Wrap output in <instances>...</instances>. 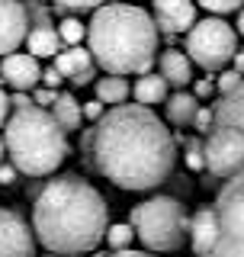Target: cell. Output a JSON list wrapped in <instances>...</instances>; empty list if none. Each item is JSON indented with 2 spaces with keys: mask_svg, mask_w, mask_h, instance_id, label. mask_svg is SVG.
<instances>
[{
  "mask_svg": "<svg viewBox=\"0 0 244 257\" xmlns=\"http://www.w3.org/2000/svg\"><path fill=\"white\" fill-rule=\"evenodd\" d=\"M93 167L119 190L145 193L170 180L177 164V135L142 103L109 106L84 135Z\"/></svg>",
  "mask_w": 244,
  "mask_h": 257,
  "instance_id": "1",
  "label": "cell"
},
{
  "mask_svg": "<svg viewBox=\"0 0 244 257\" xmlns=\"http://www.w3.org/2000/svg\"><path fill=\"white\" fill-rule=\"evenodd\" d=\"M32 228L45 251L64 257L90 254L100 241H106L109 206L84 177L61 174L32 199Z\"/></svg>",
  "mask_w": 244,
  "mask_h": 257,
  "instance_id": "2",
  "label": "cell"
},
{
  "mask_svg": "<svg viewBox=\"0 0 244 257\" xmlns=\"http://www.w3.org/2000/svg\"><path fill=\"white\" fill-rule=\"evenodd\" d=\"M158 23L132 4H103L87 23V48L106 74H148L158 58Z\"/></svg>",
  "mask_w": 244,
  "mask_h": 257,
  "instance_id": "3",
  "label": "cell"
},
{
  "mask_svg": "<svg viewBox=\"0 0 244 257\" xmlns=\"http://www.w3.org/2000/svg\"><path fill=\"white\" fill-rule=\"evenodd\" d=\"M7 155L23 177H48L61 167V161L71 155L68 132L58 125L52 109L45 106H23L13 109L10 122L4 125Z\"/></svg>",
  "mask_w": 244,
  "mask_h": 257,
  "instance_id": "4",
  "label": "cell"
},
{
  "mask_svg": "<svg viewBox=\"0 0 244 257\" xmlns=\"http://www.w3.org/2000/svg\"><path fill=\"white\" fill-rule=\"evenodd\" d=\"M206 171L225 183L244 171V84L215 103V122L206 135Z\"/></svg>",
  "mask_w": 244,
  "mask_h": 257,
  "instance_id": "5",
  "label": "cell"
},
{
  "mask_svg": "<svg viewBox=\"0 0 244 257\" xmlns=\"http://www.w3.org/2000/svg\"><path fill=\"white\" fill-rule=\"evenodd\" d=\"M129 222L135 225V235L148 251L170 254V251H180L183 241L190 238L193 215H186L180 199L154 196V199H145V203L132 206Z\"/></svg>",
  "mask_w": 244,
  "mask_h": 257,
  "instance_id": "6",
  "label": "cell"
},
{
  "mask_svg": "<svg viewBox=\"0 0 244 257\" xmlns=\"http://www.w3.org/2000/svg\"><path fill=\"white\" fill-rule=\"evenodd\" d=\"M183 48L202 71H222L238 55V29L225 23L222 16H206L186 32Z\"/></svg>",
  "mask_w": 244,
  "mask_h": 257,
  "instance_id": "7",
  "label": "cell"
},
{
  "mask_svg": "<svg viewBox=\"0 0 244 257\" xmlns=\"http://www.w3.org/2000/svg\"><path fill=\"white\" fill-rule=\"evenodd\" d=\"M218 244L209 257H244V171L222 183L215 196Z\"/></svg>",
  "mask_w": 244,
  "mask_h": 257,
  "instance_id": "8",
  "label": "cell"
},
{
  "mask_svg": "<svg viewBox=\"0 0 244 257\" xmlns=\"http://www.w3.org/2000/svg\"><path fill=\"white\" fill-rule=\"evenodd\" d=\"M36 228L16 209H0V257H39Z\"/></svg>",
  "mask_w": 244,
  "mask_h": 257,
  "instance_id": "9",
  "label": "cell"
},
{
  "mask_svg": "<svg viewBox=\"0 0 244 257\" xmlns=\"http://www.w3.org/2000/svg\"><path fill=\"white\" fill-rule=\"evenodd\" d=\"M32 16L23 0H0V58L16 52L29 36Z\"/></svg>",
  "mask_w": 244,
  "mask_h": 257,
  "instance_id": "10",
  "label": "cell"
},
{
  "mask_svg": "<svg viewBox=\"0 0 244 257\" xmlns=\"http://www.w3.org/2000/svg\"><path fill=\"white\" fill-rule=\"evenodd\" d=\"M0 77L10 90H36L42 80V68L32 52H10L0 58Z\"/></svg>",
  "mask_w": 244,
  "mask_h": 257,
  "instance_id": "11",
  "label": "cell"
},
{
  "mask_svg": "<svg viewBox=\"0 0 244 257\" xmlns=\"http://www.w3.org/2000/svg\"><path fill=\"white\" fill-rule=\"evenodd\" d=\"M154 23L167 36H180L196 26V0H151Z\"/></svg>",
  "mask_w": 244,
  "mask_h": 257,
  "instance_id": "12",
  "label": "cell"
},
{
  "mask_svg": "<svg viewBox=\"0 0 244 257\" xmlns=\"http://www.w3.org/2000/svg\"><path fill=\"white\" fill-rule=\"evenodd\" d=\"M55 68L64 74V80H71L74 87H87V84H93V74H96V58H93V52L90 48H84V45H68L64 52L55 58Z\"/></svg>",
  "mask_w": 244,
  "mask_h": 257,
  "instance_id": "13",
  "label": "cell"
},
{
  "mask_svg": "<svg viewBox=\"0 0 244 257\" xmlns=\"http://www.w3.org/2000/svg\"><path fill=\"white\" fill-rule=\"evenodd\" d=\"M218 244V209L212 206H199L193 212L190 222V247L196 257H209Z\"/></svg>",
  "mask_w": 244,
  "mask_h": 257,
  "instance_id": "14",
  "label": "cell"
},
{
  "mask_svg": "<svg viewBox=\"0 0 244 257\" xmlns=\"http://www.w3.org/2000/svg\"><path fill=\"white\" fill-rule=\"evenodd\" d=\"M158 71L167 77V84L174 87V90H183L186 84L193 80V58L186 55V48H164V52L158 55Z\"/></svg>",
  "mask_w": 244,
  "mask_h": 257,
  "instance_id": "15",
  "label": "cell"
},
{
  "mask_svg": "<svg viewBox=\"0 0 244 257\" xmlns=\"http://www.w3.org/2000/svg\"><path fill=\"white\" fill-rule=\"evenodd\" d=\"M199 96L193 90H174L164 100V112H167V122L177 125V128H193V122H196V112H199Z\"/></svg>",
  "mask_w": 244,
  "mask_h": 257,
  "instance_id": "16",
  "label": "cell"
},
{
  "mask_svg": "<svg viewBox=\"0 0 244 257\" xmlns=\"http://www.w3.org/2000/svg\"><path fill=\"white\" fill-rule=\"evenodd\" d=\"M26 48L36 55V58H58L64 52V39L52 23H36V26L29 29V36H26Z\"/></svg>",
  "mask_w": 244,
  "mask_h": 257,
  "instance_id": "17",
  "label": "cell"
},
{
  "mask_svg": "<svg viewBox=\"0 0 244 257\" xmlns=\"http://www.w3.org/2000/svg\"><path fill=\"white\" fill-rule=\"evenodd\" d=\"M132 96L142 106H158V103H164L170 96V84L161 71H148V74H142L132 84Z\"/></svg>",
  "mask_w": 244,
  "mask_h": 257,
  "instance_id": "18",
  "label": "cell"
},
{
  "mask_svg": "<svg viewBox=\"0 0 244 257\" xmlns=\"http://www.w3.org/2000/svg\"><path fill=\"white\" fill-rule=\"evenodd\" d=\"M52 112L64 132H77L84 122V103H77L74 93H58V100L52 103Z\"/></svg>",
  "mask_w": 244,
  "mask_h": 257,
  "instance_id": "19",
  "label": "cell"
},
{
  "mask_svg": "<svg viewBox=\"0 0 244 257\" xmlns=\"http://www.w3.org/2000/svg\"><path fill=\"white\" fill-rule=\"evenodd\" d=\"M93 90H96V100H103L106 106H119V103L129 100L132 84L126 80V74H106L93 84Z\"/></svg>",
  "mask_w": 244,
  "mask_h": 257,
  "instance_id": "20",
  "label": "cell"
},
{
  "mask_svg": "<svg viewBox=\"0 0 244 257\" xmlns=\"http://www.w3.org/2000/svg\"><path fill=\"white\" fill-rule=\"evenodd\" d=\"M177 145H183V164L190 171H206V135H186L177 132Z\"/></svg>",
  "mask_w": 244,
  "mask_h": 257,
  "instance_id": "21",
  "label": "cell"
},
{
  "mask_svg": "<svg viewBox=\"0 0 244 257\" xmlns=\"http://www.w3.org/2000/svg\"><path fill=\"white\" fill-rule=\"evenodd\" d=\"M135 225L132 222H116V225H109V231H106V244H109V251H126V247H132V241H135Z\"/></svg>",
  "mask_w": 244,
  "mask_h": 257,
  "instance_id": "22",
  "label": "cell"
},
{
  "mask_svg": "<svg viewBox=\"0 0 244 257\" xmlns=\"http://www.w3.org/2000/svg\"><path fill=\"white\" fill-rule=\"evenodd\" d=\"M61 39H64V45H80V39H87V26L80 20H74V16H68V20H61Z\"/></svg>",
  "mask_w": 244,
  "mask_h": 257,
  "instance_id": "23",
  "label": "cell"
},
{
  "mask_svg": "<svg viewBox=\"0 0 244 257\" xmlns=\"http://www.w3.org/2000/svg\"><path fill=\"white\" fill-rule=\"evenodd\" d=\"M106 0H52L55 10L61 13H84V10H100Z\"/></svg>",
  "mask_w": 244,
  "mask_h": 257,
  "instance_id": "24",
  "label": "cell"
},
{
  "mask_svg": "<svg viewBox=\"0 0 244 257\" xmlns=\"http://www.w3.org/2000/svg\"><path fill=\"white\" fill-rule=\"evenodd\" d=\"M196 4H199L206 13H212V16H225V13L241 10L244 0H196Z\"/></svg>",
  "mask_w": 244,
  "mask_h": 257,
  "instance_id": "25",
  "label": "cell"
},
{
  "mask_svg": "<svg viewBox=\"0 0 244 257\" xmlns=\"http://www.w3.org/2000/svg\"><path fill=\"white\" fill-rule=\"evenodd\" d=\"M215 84H218V93H231V90H238V87L244 84V74L241 71H234V68H222V74L215 77Z\"/></svg>",
  "mask_w": 244,
  "mask_h": 257,
  "instance_id": "26",
  "label": "cell"
},
{
  "mask_svg": "<svg viewBox=\"0 0 244 257\" xmlns=\"http://www.w3.org/2000/svg\"><path fill=\"white\" fill-rule=\"evenodd\" d=\"M212 122H215V106H199L193 128H196L199 135H209V128H212Z\"/></svg>",
  "mask_w": 244,
  "mask_h": 257,
  "instance_id": "27",
  "label": "cell"
},
{
  "mask_svg": "<svg viewBox=\"0 0 244 257\" xmlns=\"http://www.w3.org/2000/svg\"><path fill=\"white\" fill-rule=\"evenodd\" d=\"M103 116H106V103H103V100H87V103H84V119L100 122Z\"/></svg>",
  "mask_w": 244,
  "mask_h": 257,
  "instance_id": "28",
  "label": "cell"
},
{
  "mask_svg": "<svg viewBox=\"0 0 244 257\" xmlns=\"http://www.w3.org/2000/svg\"><path fill=\"white\" fill-rule=\"evenodd\" d=\"M10 116H13V100H10V93L4 90V84H0V128L10 122Z\"/></svg>",
  "mask_w": 244,
  "mask_h": 257,
  "instance_id": "29",
  "label": "cell"
},
{
  "mask_svg": "<svg viewBox=\"0 0 244 257\" xmlns=\"http://www.w3.org/2000/svg\"><path fill=\"white\" fill-rule=\"evenodd\" d=\"M32 100H36V106H52V103L58 100V90H55V87H42V90L32 93Z\"/></svg>",
  "mask_w": 244,
  "mask_h": 257,
  "instance_id": "30",
  "label": "cell"
},
{
  "mask_svg": "<svg viewBox=\"0 0 244 257\" xmlns=\"http://www.w3.org/2000/svg\"><path fill=\"white\" fill-rule=\"evenodd\" d=\"M16 177H20V167H16L13 161L10 164H0V187H13Z\"/></svg>",
  "mask_w": 244,
  "mask_h": 257,
  "instance_id": "31",
  "label": "cell"
},
{
  "mask_svg": "<svg viewBox=\"0 0 244 257\" xmlns=\"http://www.w3.org/2000/svg\"><path fill=\"white\" fill-rule=\"evenodd\" d=\"M215 90H218V84H215L212 77H199V80H196V90H193V93H196L199 100H206V96H212Z\"/></svg>",
  "mask_w": 244,
  "mask_h": 257,
  "instance_id": "32",
  "label": "cell"
},
{
  "mask_svg": "<svg viewBox=\"0 0 244 257\" xmlns=\"http://www.w3.org/2000/svg\"><path fill=\"white\" fill-rule=\"evenodd\" d=\"M61 80H64V74H61L58 68H55V64L42 71V84H45V87H55V90H58V87H61Z\"/></svg>",
  "mask_w": 244,
  "mask_h": 257,
  "instance_id": "33",
  "label": "cell"
},
{
  "mask_svg": "<svg viewBox=\"0 0 244 257\" xmlns=\"http://www.w3.org/2000/svg\"><path fill=\"white\" fill-rule=\"evenodd\" d=\"M96 257H151L148 251H132V247H126V251H112V254H96Z\"/></svg>",
  "mask_w": 244,
  "mask_h": 257,
  "instance_id": "34",
  "label": "cell"
},
{
  "mask_svg": "<svg viewBox=\"0 0 244 257\" xmlns=\"http://www.w3.org/2000/svg\"><path fill=\"white\" fill-rule=\"evenodd\" d=\"M231 68H234V71H241V74H244V52H241V48H238V55H234Z\"/></svg>",
  "mask_w": 244,
  "mask_h": 257,
  "instance_id": "35",
  "label": "cell"
},
{
  "mask_svg": "<svg viewBox=\"0 0 244 257\" xmlns=\"http://www.w3.org/2000/svg\"><path fill=\"white\" fill-rule=\"evenodd\" d=\"M234 29H238V36L244 39V7L238 10V20H234Z\"/></svg>",
  "mask_w": 244,
  "mask_h": 257,
  "instance_id": "36",
  "label": "cell"
},
{
  "mask_svg": "<svg viewBox=\"0 0 244 257\" xmlns=\"http://www.w3.org/2000/svg\"><path fill=\"white\" fill-rule=\"evenodd\" d=\"M4 158H10V155H7V139H4V132H0V164H4Z\"/></svg>",
  "mask_w": 244,
  "mask_h": 257,
  "instance_id": "37",
  "label": "cell"
},
{
  "mask_svg": "<svg viewBox=\"0 0 244 257\" xmlns=\"http://www.w3.org/2000/svg\"><path fill=\"white\" fill-rule=\"evenodd\" d=\"M45 257H64V254H55V251H48V254H45Z\"/></svg>",
  "mask_w": 244,
  "mask_h": 257,
  "instance_id": "38",
  "label": "cell"
},
{
  "mask_svg": "<svg viewBox=\"0 0 244 257\" xmlns=\"http://www.w3.org/2000/svg\"><path fill=\"white\" fill-rule=\"evenodd\" d=\"M0 84H4V77H0Z\"/></svg>",
  "mask_w": 244,
  "mask_h": 257,
  "instance_id": "39",
  "label": "cell"
}]
</instances>
